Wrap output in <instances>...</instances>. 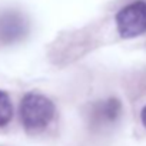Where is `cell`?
I'll list each match as a JSON object with an SVG mask.
<instances>
[{
    "label": "cell",
    "mask_w": 146,
    "mask_h": 146,
    "mask_svg": "<svg viewBox=\"0 0 146 146\" xmlns=\"http://www.w3.org/2000/svg\"><path fill=\"white\" fill-rule=\"evenodd\" d=\"M140 119H142V123H143V126L146 127V106L142 109V113H140Z\"/></svg>",
    "instance_id": "5b68a950"
},
{
    "label": "cell",
    "mask_w": 146,
    "mask_h": 146,
    "mask_svg": "<svg viewBox=\"0 0 146 146\" xmlns=\"http://www.w3.org/2000/svg\"><path fill=\"white\" fill-rule=\"evenodd\" d=\"M120 113H122V105L117 99H113V98L98 103L93 110V115L96 116V119L105 123L115 122L120 116Z\"/></svg>",
    "instance_id": "3957f363"
},
{
    "label": "cell",
    "mask_w": 146,
    "mask_h": 146,
    "mask_svg": "<svg viewBox=\"0 0 146 146\" xmlns=\"http://www.w3.org/2000/svg\"><path fill=\"white\" fill-rule=\"evenodd\" d=\"M117 32L123 39H132L146 32V2L136 0L116 15Z\"/></svg>",
    "instance_id": "7a4b0ae2"
},
{
    "label": "cell",
    "mask_w": 146,
    "mask_h": 146,
    "mask_svg": "<svg viewBox=\"0 0 146 146\" xmlns=\"http://www.w3.org/2000/svg\"><path fill=\"white\" fill-rule=\"evenodd\" d=\"M13 117V105L9 95L0 90V127L9 125Z\"/></svg>",
    "instance_id": "277c9868"
},
{
    "label": "cell",
    "mask_w": 146,
    "mask_h": 146,
    "mask_svg": "<svg viewBox=\"0 0 146 146\" xmlns=\"http://www.w3.org/2000/svg\"><path fill=\"white\" fill-rule=\"evenodd\" d=\"M54 116L53 102L40 93H27L20 103V119L26 130L37 132L44 129Z\"/></svg>",
    "instance_id": "6da1fadb"
}]
</instances>
